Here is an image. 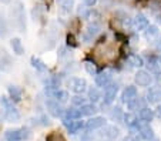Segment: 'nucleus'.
<instances>
[{
    "label": "nucleus",
    "instance_id": "obj_1",
    "mask_svg": "<svg viewBox=\"0 0 161 141\" xmlns=\"http://www.w3.org/2000/svg\"><path fill=\"white\" fill-rule=\"evenodd\" d=\"M30 131L26 128H20V130H10L6 133V140L7 141H23L30 138Z\"/></svg>",
    "mask_w": 161,
    "mask_h": 141
},
{
    "label": "nucleus",
    "instance_id": "obj_2",
    "mask_svg": "<svg viewBox=\"0 0 161 141\" xmlns=\"http://www.w3.org/2000/svg\"><path fill=\"white\" fill-rule=\"evenodd\" d=\"M117 91H119V84L110 83L108 86L106 87V90H104V103H106V104L113 103V100H114L117 95Z\"/></svg>",
    "mask_w": 161,
    "mask_h": 141
},
{
    "label": "nucleus",
    "instance_id": "obj_3",
    "mask_svg": "<svg viewBox=\"0 0 161 141\" xmlns=\"http://www.w3.org/2000/svg\"><path fill=\"white\" fill-rule=\"evenodd\" d=\"M136 83L138 84V86H141V87H147V86H150V83L153 81V76L148 73V71H144V70H141V71H138V73L136 74Z\"/></svg>",
    "mask_w": 161,
    "mask_h": 141
},
{
    "label": "nucleus",
    "instance_id": "obj_4",
    "mask_svg": "<svg viewBox=\"0 0 161 141\" xmlns=\"http://www.w3.org/2000/svg\"><path fill=\"white\" fill-rule=\"evenodd\" d=\"M69 86H70V89L73 90L74 93H77V94L83 93L86 89H87V83H86L84 79H73V80H70Z\"/></svg>",
    "mask_w": 161,
    "mask_h": 141
},
{
    "label": "nucleus",
    "instance_id": "obj_5",
    "mask_svg": "<svg viewBox=\"0 0 161 141\" xmlns=\"http://www.w3.org/2000/svg\"><path fill=\"white\" fill-rule=\"evenodd\" d=\"M63 123H64V126L67 127L69 133H71V134H76V133H79L80 130L83 128L81 121H76V120H71V118H64Z\"/></svg>",
    "mask_w": 161,
    "mask_h": 141
},
{
    "label": "nucleus",
    "instance_id": "obj_6",
    "mask_svg": "<svg viewBox=\"0 0 161 141\" xmlns=\"http://www.w3.org/2000/svg\"><path fill=\"white\" fill-rule=\"evenodd\" d=\"M137 128H138V133H140L141 138H144V140L150 141L151 138H154V131H153V128L150 126H147L146 124H140L138 126V123H137Z\"/></svg>",
    "mask_w": 161,
    "mask_h": 141
},
{
    "label": "nucleus",
    "instance_id": "obj_7",
    "mask_svg": "<svg viewBox=\"0 0 161 141\" xmlns=\"http://www.w3.org/2000/svg\"><path fill=\"white\" fill-rule=\"evenodd\" d=\"M46 106H47V110H49V113L52 114L53 117H60L61 114H63V110H61V107L58 106V101L57 100H49V101L46 103Z\"/></svg>",
    "mask_w": 161,
    "mask_h": 141
},
{
    "label": "nucleus",
    "instance_id": "obj_8",
    "mask_svg": "<svg viewBox=\"0 0 161 141\" xmlns=\"http://www.w3.org/2000/svg\"><path fill=\"white\" fill-rule=\"evenodd\" d=\"M103 126H106V118L104 117H94V118H90L86 124L88 130H97L101 128Z\"/></svg>",
    "mask_w": 161,
    "mask_h": 141
},
{
    "label": "nucleus",
    "instance_id": "obj_9",
    "mask_svg": "<svg viewBox=\"0 0 161 141\" xmlns=\"http://www.w3.org/2000/svg\"><path fill=\"white\" fill-rule=\"evenodd\" d=\"M133 24L137 30H146L148 27V19L144 14H137L136 19L133 20Z\"/></svg>",
    "mask_w": 161,
    "mask_h": 141
},
{
    "label": "nucleus",
    "instance_id": "obj_10",
    "mask_svg": "<svg viewBox=\"0 0 161 141\" xmlns=\"http://www.w3.org/2000/svg\"><path fill=\"white\" fill-rule=\"evenodd\" d=\"M96 83L100 87H107L110 83H111V74L110 73H100L97 77H96Z\"/></svg>",
    "mask_w": 161,
    "mask_h": 141
},
{
    "label": "nucleus",
    "instance_id": "obj_11",
    "mask_svg": "<svg viewBox=\"0 0 161 141\" xmlns=\"http://www.w3.org/2000/svg\"><path fill=\"white\" fill-rule=\"evenodd\" d=\"M137 97V89L134 86H128L125 87V90L123 91V101L128 103L130 100H133V98Z\"/></svg>",
    "mask_w": 161,
    "mask_h": 141
},
{
    "label": "nucleus",
    "instance_id": "obj_12",
    "mask_svg": "<svg viewBox=\"0 0 161 141\" xmlns=\"http://www.w3.org/2000/svg\"><path fill=\"white\" fill-rule=\"evenodd\" d=\"M140 118L143 120L144 123H148V121H151L153 118H154V111L151 110V108H148V107H143L140 110Z\"/></svg>",
    "mask_w": 161,
    "mask_h": 141
},
{
    "label": "nucleus",
    "instance_id": "obj_13",
    "mask_svg": "<svg viewBox=\"0 0 161 141\" xmlns=\"http://www.w3.org/2000/svg\"><path fill=\"white\" fill-rule=\"evenodd\" d=\"M147 100L150 103H160L161 101V90L160 89H153L147 94Z\"/></svg>",
    "mask_w": 161,
    "mask_h": 141
},
{
    "label": "nucleus",
    "instance_id": "obj_14",
    "mask_svg": "<svg viewBox=\"0 0 161 141\" xmlns=\"http://www.w3.org/2000/svg\"><path fill=\"white\" fill-rule=\"evenodd\" d=\"M117 135H119V128L114 127V126L106 127V130L103 131V137L107 138V140H114Z\"/></svg>",
    "mask_w": 161,
    "mask_h": 141
},
{
    "label": "nucleus",
    "instance_id": "obj_15",
    "mask_svg": "<svg viewBox=\"0 0 161 141\" xmlns=\"http://www.w3.org/2000/svg\"><path fill=\"white\" fill-rule=\"evenodd\" d=\"M9 94H10V97H12V100H14V101H20L21 95H23V91H21V89L17 87V86H10L9 87Z\"/></svg>",
    "mask_w": 161,
    "mask_h": 141
},
{
    "label": "nucleus",
    "instance_id": "obj_16",
    "mask_svg": "<svg viewBox=\"0 0 161 141\" xmlns=\"http://www.w3.org/2000/svg\"><path fill=\"white\" fill-rule=\"evenodd\" d=\"M53 97H54L58 103H66L67 100L70 98V95H69V93H67L66 90H56V91L53 93Z\"/></svg>",
    "mask_w": 161,
    "mask_h": 141
},
{
    "label": "nucleus",
    "instance_id": "obj_17",
    "mask_svg": "<svg viewBox=\"0 0 161 141\" xmlns=\"http://www.w3.org/2000/svg\"><path fill=\"white\" fill-rule=\"evenodd\" d=\"M100 30H101L100 23H91V24H88V27H87V33H86V37H87V39H90V37L96 36V34H97Z\"/></svg>",
    "mask_w": 161,
    "mask_h": 141
},
{
    "label": "nucleus",
    "instance_id": "obj_18",
    "mask_svg": "<svg viewBox=\"0 0 161 141\" xmlns=\"http://www.w3.org/2000/svg\"><path fill=\"white\" fill-rule=\"evenodd\" d=\"M57 3L63 12L69 13V12H71V9L74 6V0H57Z\"/></svg>",
    "mask_w": 161,
    "mask_h": 141
},
{
    "label": "nucleus",
    "instance_id": "obj_19",
    "mask_svg": "<svg viewBox=\"0 0 161 141\" xmlns=\"http://www.w3.org/2000/svg\"><path fill=\"white\" fill-rule=\"evenodd\" d=\"M12 49H13V52L16 53V54H23L25 53V47H23V44H21V41H20V39H13L12 40Z\"/></svg>",
    "mask_w": 161,
    "mask_h": 141
},
{
    "label": "nucleus",
    "instance_id": "obj_20",
    "mask_svg": "<svg viewBox=\"0 0 161 141\" xmlns=\"http://www.w3.org/2000/svg\"><path fill=\"white\" fill-rule=\"evenodd\" d=\"M80 110H81L83 116H93V114H96L98 111V108L94 104H84V106H81Z\"/></svg>",
    "mask_w": 161,
    "mask_h": 141
},
{
    "label": "nucleus",
    "instance_id": "obj_21",
    "mask_svg": "<svg viewBox=\"0 0 161 141\" xmlns=\"http://www.w3.org/2000/svg\"><path fill=\"white\" fill-rule=\"evenodd\" d=\"M143 107H144V101L137 97L128 101V108H130V110H141Z\"/></svg>",
    "mask_w": 161,
    "mask_h": 141
},
{
    "label": "nucleus",
    "instance_id": "obj_22",
    "mask_svg": "<svg viewBox=\"0 0 161 141\" xmlns=\"http://www.w3.org/2000/svg\"><path fill=\"white\" fill-rule=\"evenodd\" d=\"M128 63H130L133 67H143V66H144L143 58H141L140 56H137V54L130 56V57H128Z\"/></svg>",
    "mask_w": 161,
    "mask_h": 141
},
{
    "label": "nucleus",
    "instance_id": "obj_23",
    "mask_svg": "<svg viewBox=\"0 0 161 141\" xmlns=\"http://www.w3.org/2000/svg\"><path fill=\"white\" fill-rule=\"evenodd\" d=\"M158 33H160V30H158L157 26H148V27L146 29V37L148 40L155 39V37L158 36Z\"/></svg>",
    "mask_w": 161,
    "mask_h": 141
},
{
    "label": "nucleus",
    "instance_id": "obj_24",
    "mask_svg": "<svg viewBox=\"0 0 161 141\" xmlns=\"http://www.w3.org/2000/svg\"><path fill=\"white\" fill-rule=\"evenodd\" d=\"M83 116L81 110H76V108H70L66 110V118H71V120H77Z\"/></svg>",
    "mask_w": 161,
    "mask_h": 141
},
{
    "label": "nucleus",
    "instance_id": "obj_25",
    "mask_svg": "<svg viewBox=\"0 0 161 141\" xmlns=\"http://www.w3.org/2000/svg\"><path fill=\"white\" fill-rule=\"evenodd\" d=\"M123 118H124V123L127 124V126H130V127L137 126V118H136V116H134L133 113L124 114V116H123Z\"/></svg>",
    "mask_w": 161,
    "mask_h": 141
},
{
    "label": "nucleus",
    "instance_id": "obj_26",
    "mask_svg": "<svg viewBox=\"0 0 161 141\" xmlns=\"http://www.w3.org/2000/svg\"><path fill=\"white\" fill-rule=\"evenodd\" d=\"M84 68H86V71H87L88 74H91V76H94V74L97 73V67H96V64L93 62H86L84 63Z\"/></svg>",
    "mask_w": 161,
    "mask_h": 141
},
{
    "label": "nucleus",
    "instance_id": "obj_27",
    "mask_svg": "<svg viewBox=\"0 0 161 141\" xmlns=\"http://www.w3.org/2000/svg\"><path fill=\"white\" fill-rule=\"evenodd\" d=\"M7 22H6V19L3 17V16H0V36L4 37L7 34Z\"/></svg>",
    "mask_w": 161,
    "mask_h": 141
},
{
    "label": "nucleus",
    "instance_id": "obj_28",
    "mask_svg": "<svg viewBox=\"0 0 161 141\" xmlns=\"http://www.w3.org/2000/svg\"><path fill=\"white\" fill-rule=\"evenodd\" d=\"M31 64H33V67H34V68H37L39 71H46V66H44V63L40 62L39 58L31 57Z\"/></svg>",
    "mask_w": 161,
    "mask_h": 141
},
{
    "label": "nucleus",
    "instance_id": "obj_29",
    "mask_svg": "<svg viewBox=\"0 0 161 141\" xmlns=\"http://www.w3.org/2000/svg\"><path fill=\"white\" fill-rule=\"evenodd\" d=\"M100 93H98L97 89H90L88 90V98H90L91 101H98L100 100Z\"/></svg>",
    "mask_w": 161,
    "mask_h": 141
},
{
    "label": "nucleus",
    "instance_id": "obj_30",
    "mask_svg": "<svg viewBox=\"0 0 161 141\" xmlns=\"http://www.w3.org/2000/svg\"><path fill=\"white\" fill-rule=\"evenodd\" d=\"M71 103H73L74 106H84L86 104V97H83V95H74L73 98H71Z\"/></svg>",
    "mask_w": 161,
    "mask_h": 141
},
{
    "label": "nucleus",
    "instance_id": "obj_31",
    "mask_svg": "<svg viewBox=\"0 0 161 141\" xmlns=\"http://www.w3.org/2000/svg\"><path fill=\"white\" fill-rule=\"evenodd\" d=\"M47 141H66L63 138V135H60L58 133H52V134L47 137Z\"/></svg>",
    "mask_w": 161,
    "mask_h": 141
},
{
    "label": "nucleus",
    "instance_id": "obj_32",
    "mask_svg": "<svg viewBox=\"0 0 161 141\" xmlns=\"http://www.w3.org/2000/svg\"><path fill=\"white\" fill-rule=\"evenodd\" d=\"M111 117H113V118H114V120H120V118H121V117H123L121 110H120L119 107H116V108H114V110L111 111Z\"/></svg>",
    "mask_w": 161,
    "mask_h": 141
},
{
    "label": "nucleus",
    "instance_id": "obj_33",
    "mask_svg": "<svg viewBox=\"0 0 161 141\" xmlns=\"http://www.w3.org/2000/svg\"><path fill=\"white\" fill-rule=\"evenodd\" d=\"M79 16H81L83 19L88 17V10L86 9L84 6H80V7H79Z\"/></svg>",
    "mask_w": 161,
    "mask_h": 141
},
{
    "label": "nucleus",
    "instance_id": "obj_34",
    "mask_svg": "<svg viewBox=\"0 0 161 141\" xmlns=\"http://www.w3.org/2000/svg\"><path fill=\"white\" fill-rule=\"evenodd\" d=\"M124 141H138V137L136 134H128L127 137L124 138Z\"/></svg>",
    "mask_w": 161,
    "mask_h": 141
},
{
    "label": "nucleus",
    "instance_id": "obj_35",
    "mask_svg": "<svg viewBox=\"0 0 161 141\" xmlns=\"http://www.w3.org/2000/svg\"><path fill=\"white\" fill-rule=\"evenodd\" d=\"M83 2H84L86 6H94L97 3V0H83Z\"/></svg>",
    "mask_w": 161,
    "mask_h": 141
},
{
    "label": "nucleus",
    "instance_id": "obj_36",
    "mask_svg": "<svg viewBox=\"0 0 161 141\" xmlns=\"http://www.w3.org/2000/svg\"><path fill=\"white\" fill-rule=\"evenodd\" d=\"M155 116H157L158 118L161 120V106H158V107L155 108Z\"/></svg>",
    "mask_w": 161,
    "mask_h": 141
},
{
    "label": "nucleus",
    "instance_id": "obj_37",
    "mask_svg": "<svg viewBox=\"0 0 161 141\" xmlns=\"http://www.w3.org/2000/svg\"><path fill=\"white\" fill-rule=\"evenodd\" d=\"M0 2H2V3H10V2H12V0H0Z\"/></svg>",
    "mask_w": 161,
    "mask_h": 141
},
{
    "label": "nucleus",
    "instance_id": "obj_38",
    "mask_svg": "<svg viewBox=\"0 0 161 141\" xmlns=\"http://www.w3.org/2000/svg\"><path fill=\"white\" fill-rule=\"evenodd\" d=\"M157 62H158V64H160V67H161V57L157 58Z\"/></svg>",
    "mask_w": 161,
    "mask_h": 141
},
{
    "label": "nucleus",
    "instance_id": "obj_39",
    "mask_svg": "<svg viewBox=\"0 0 161 141\" xmlns=\"http://www.w3.org/2000/svg\"><path fill=\"white\" fill-rule=\"evenodd\" d=\"M150 141H160V140H158V138H155V137H154V138H151V140H150Z\"/></svg>",
    "mask_w": 161,
    "mask_h": 141
},
{
    "label": "nucleus",
    "instance_id": "obj_40",
    "mask_svg": "<svg viewBox=\"0 0 161 141\" xmlns=\"http://www.w3.org/2000/svg\"><path fill=\"white\" fill-rule=\"evenodd\" d=\"M158 20H160V22H161V16H160V19H158Z\"/></svg>",
    "mask_w": 161,
    "mask_h": 141
}]
</instances>
